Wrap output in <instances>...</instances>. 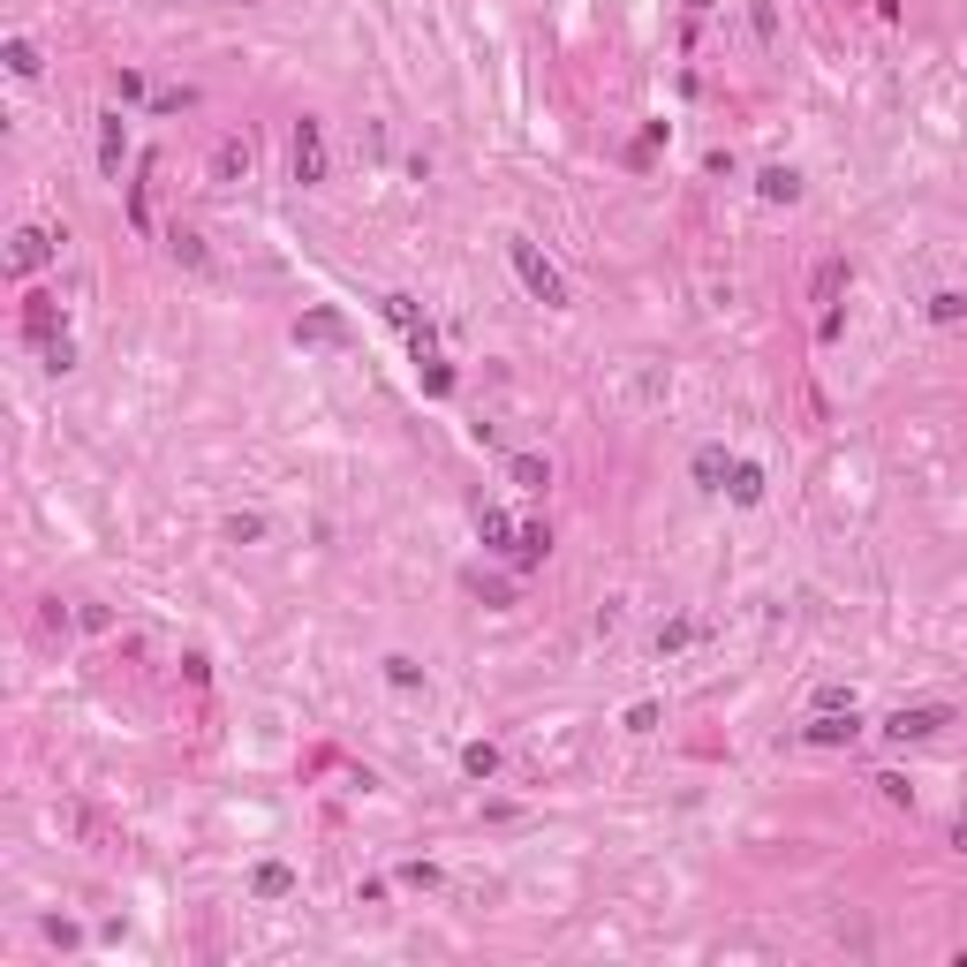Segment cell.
<instances>
[{"label": "cell", "mask_w": 967, "mask_h": 967, "mask_svg": "<svg viewBox=\"0 0 967 967\" xmlns=\"http://www.w3.org/2000/svg\"><path fill=\"white\" fill-rule=\"evenodd\" d=\"M756 197H764V204H794L801 197V174L794 167H764V174H756Z\"/></svg>", "instance_id": "obj_12"}, {"label": "cell", "mask_w": 967, "mask_h": 967, "mask_svg": "<svg viewBox=\"0 0 967 967\" xmlns=\"http://www.w3.org/2000/svg\"><path fill=\"white\" fill-rule=\"evenodd\" d=\"M507 257H514V272H522V288L537 295L544 310H567V280H560V265H552V257L537 250V242H522V235H514V242H507Z\"/></svg>", "instance_id": "obj_1"}, {"label": "cell", "mask_w": 967, "mask_h": 967, "mask_svg": "<svg viewBox=\"0 0 967 967\" xmlns=\"http://www.w3.org/2000/svg\"><path fill=\"white\" fill-rule=\"evenodd\" d=\"M726 499H733V507H756V499H764V469H756V461H733Z\"/></svg>", "instance_id": "obj_11"}, {"label": "cell", "mask_w": 967, "mask_h": 967, "mask_svg": "<svg viewBox=\"0 0 967 967\" xmlns=\"http://www.w3.org/2000/svg\"><path fill=\"white\" fill-rule=\"evenodd\" d=\"M854 733H862V718H854V711H816L809 718V741L816 748H847Z\"/></svg>", "instance_id": "obj_8"}, {"label": "cell", "mask_w": 967, "mask_h": 967, "mask_svg": "<svg viewBox=\"0 0 967 967\" xmlns=\"http://www.w3.org/2000/svg\"><path fill=\"white\" fill-rule=\"evenodd\" d=\"M726 454H718V446H703V454H696V484H703V492H726Z\"/></svg>", "instance_id": "obj_17"}, {"label": "cell", "mask_w": 967, "mask_h": 967, "mask_svg": "<svg viewBox=\"0 0 967 967\" xmlns=\"http://www.w3.org/2000/svg\"><path fill=\"white\" fill-rule=\"evenodd\" d=\"M544 552H552V529H544V522H522V537H514V567H537Z\"/></svg>", "instance_id": "obj_15"}, {"label": "cell", "mask_w": 967, "mask_h": 967, "mask_svg": "<svg viewBox=\"0 0 967 967\" xmlns=\"http://www.w3.org/2000/svg\"><path fill=\"white\" fill-rule=\"evenodd\" d=\"M295 340H303V348H348V318H340V310H303V318H295Z\"/></svg>", "instance_id": "obj_5"}, {"label": "cell", "mask_w": 967, "mask_h": 967, "mask_svg": "<svg viewBox=\"0 0 967 967\" xmlns=\"http://www.w3.org/2000/svg\"><path fill=\"white\" fill-rule=\"evenodd\" d=\"M476 537H484V544H507V552H514V537H522V529H514L507 507H476Z\"/></svg>", "instance_id": "obj_13"}, {"label": "cell", "mask_w": 967, "mask_h": 967, "mask_svg": "<svg viewBox=\"0 0 967 967\" xmlns=\"http://www.w3.org/2000/svg\"><path fill=\"white\" fill-rule=\"evenodd\" d=\"M23 340H38V348H53L61 333V295H23Z\"/></svg>", "instance_id": "obj_4"}, {"label": "cell", "mask_w": 967, "mask_h": 967, "mask_svg": "<svg viewBox=\"0 0 967 967\" xmlns=\"http://www.w3.org/2000/svg\"><path fill=\"white\" fill-rule=\"evenodd\" d=\"M250 167H257V152H250V136H242V129L212 144V182H220V189H227V182H242Z\"/></svg>", "instance_id": "obj_6"}, {"label": "cell", "mask_w": 967, "mask_h": 967, "mask_svg": "<svg viewBox=\"0 0 967 967\" xmlns=\"http://www.w3.org/2000/svg\"><path fill=\"white\" fill-rule=\"evenodd\" d=\"M748 23H756V38H764V46L779 38V16H771V0H756V8H748Z\"/></svg>", "instance_id": "obj_27"}, {"label": "cell", "mask_w": 967, "mask_h": 967, "mask_svg": "<svg viewBox=\"0 0 967 967\" xmlns=\"http://www.w3.org/2000/svg\"><path fill=\"white\" fill-rule=\"evenodd\" d=\"M227 537H235V544H257V537H265V514H227Z\"/></svg>", "instance_id": "obj_21"}, {"label": "cell", "mask_w": 967, "mask_h": 967, "mask_svg": "<svg viewBox=\"0 0 967 967\" xmlns=\"http://www.w3.org/2000/svg\"><path fill=\"white\" fill-rule=\"evenodd\" d=\"M952 847H960V854H967V816H960V824H952Z\"/></svg>", "instance_id": "obj_28"}, {"label": "cell", "mask_w": 967, "mask_h": 967, "mask_svg": "<svg viewBox=\"0 0 967 967\" xmlns=\"http://www.w3.org/2000/svg\"><path fill=\"white\" fill-rule=\"evenodd\" d=\"M507 484H522V492H544V484H552V461H544V454H507Z\"/></svg>", "instance_id": "obj_10"}, {"label": "cell", "mask_w": 967, "mask_h": 967, "mask_svg": "<svg viewBox=\"0 0 967 967\" xmlns=\"http://www.w3.org/2000/svg\"><path fill=\"white\" fill-rule=\"evenodd\" d=\"M257 900H288V892H295V869L288 862H257Z\"/></svg>", "instance_id": "obj_14"}, {"label": "cell", "mask_w": 967, "mask_h": 967, "mask_svg": "<svg viewBox=\"0 0 967 967\" xmlns=\"http://www.w3.org/2000/svg\"><path fill=\"white\" fill-rule=\"evenodd\" d=\"M424 393H454V363H439V356H424Z\"/></svg>", "instance_id": "obj_23"}, {"label": "cell", "mask_w": 967, "mask_h": 967, "mask_svg": "<svg viewBox=\"0 0 967 967\" xmlns=\"http://www.w3.org/2000/svg\"><path fill=\"white\" fill-rule=\"evenodd\" d=\"M658 718H665L658 703H628V733H658Z\"/></svg>", "instance_id": "obj_26"}, {"label": "cell", "mask_w": 967, "mask_h": 967, "mask_svg": "<svg viewBox=\"0 0 967 967\" xmlns=\"http://www.w3.org/2000/svg\"><path fill=\"white\" fill-rule=\"evenodd\" d=\"M461 771H469V779H492V771H499V748L492 741H469V748H461Z\"/></svg>", "instance_id": "obj_19"}, {"label": "cell", "mask_w": 967, "mask_h": 967, "mask_svg": "<svg viewBox=\"0 0 967 967\" xmlns=\"http://www.w3.org/2000/svg\"><path fill=\"white\" fill-rule=\"evenodd\" d=\"M174 257H182V265H189V272H204V265H212V250H204V242H197V235H174Z\"/></svg>", "instance_id": "obj_22"}, {"label": "cell", "mask_w": 967, "mask_h": 967, "mask_svg": "<svg viewBox=\"0 0 967 967\" xmlns=\"http://www.w3.org/2000/svg\"><path fill=\"white\" fill-rule=\"evenodd\" d=\"M288 159H295V182H303V189H318L325 182V129H318V121H295V144H288Z\"/></svg>", "instance_id": "obj_3"}, {"label": "cell", "mask_w": 967, "mask_h": 967, "mask_svg": "<svg viewBox=\"0 0 967 967\" xmlns=\"http://www.w3.org/2000/svg\"><path fill=\"white\" fill-rule=\"evenodd\" d=\"M0 61H8V76H23V84H31L38 68H46V61H38V46H31V38H8V46H0Z\"/></svg>", "instance_id": "obj_16"}, {"label": "cell", "mask_w": 967, "mask_h": 967, "mask_svg": "<svg viewBox=\"0 0 967 967\" xmlns=\"http://www.w3.org/2000/svg\"><path fill=\"white\" fill-rule=\"evenodd\" d=\"M121 152H129V129H121V114L99 121V174L106 182H121Z\"/></svg>", "instance_id": "obj_9"}, {"label": "cell", "mask_w": 967, "mask_h": 967, "mask_svg": "<svg viewBox=\"0 0 967 967\" xmlns=\"http://www.w3.org/2000/svg\"><path fill=\"white\" fill-rule=\"evenodd\" d=\"M877 794H884V801H900V809H907V801H915V786H907L900 771H877Z\"/></svg>", "instance_id": "obj_24"}, {"label": "cell", "mask_w": 967, "mask_h": 967, "mask_svg": "<svg viewBox=\"0 0 967 967\" xmlns=\"http://www.w3.org/2000/svg\"><path fill=\"white\" fill-rule=\"evenodd\" d=\"M386 318L401 325V333H416V325H424V318H416V303H408V295H386Z\"/></svg>", "instance_id": "obj_25"}, {"label": "cell", "mask_w": 967, "mask_h": 967, "mask_svg": "<svg viewBox=\"0 0 967 967\" xmlns=\"http://www.w3.org/2000/svg\"><path fill=\"white\" fill-rule=\"evenodd\" d=\"M46 257H53V235H46V227H16L8 265H16V272H46Z\"/></svg>", "instance_id": "obj_7"}, {"label": "cell", "mask_w": 967, "mask_h": 967, "mask_svg": "<svg viewBox=\"0 0 967 967\" xmlns=\"http://www.w3.org/2000/svg\"><path fill=\"white\" fill-rule=\"evenodd\" d=\"M386 680L401 688V696H416V688H424V665L416 658H386Z\"/></svg>", "instance_id": "obj_20"}, {"label": "cell", "mask_w": 967, "mask_h": 967, "mask_svg": "<svg viewBox=\"0 0 967 967\" xmlns=\"http://www.w3.org/2000/svg\"><path fill=\"white\" fill-rule=\"evenodd\" d=\"M960 318H967V295L960 288H937L930 295V325H960Z\"/></svg>", "instance_id": "obj_18"}, {"label": "cell", "mask_w": 967, "mask_h": 967, "mask_svg": "<svg viewBox=\"0 0 967 967\" xmlns=\"http://www.w3.org/2000/svg\"><path fill=\"white\" fill-rule=\"evenodd\" d=\"M937 726H952V711H945V703H900V711H892V718H884V741H930V733Z\"/></svg>", "instance_id": "obj_2"}]
</instances>
